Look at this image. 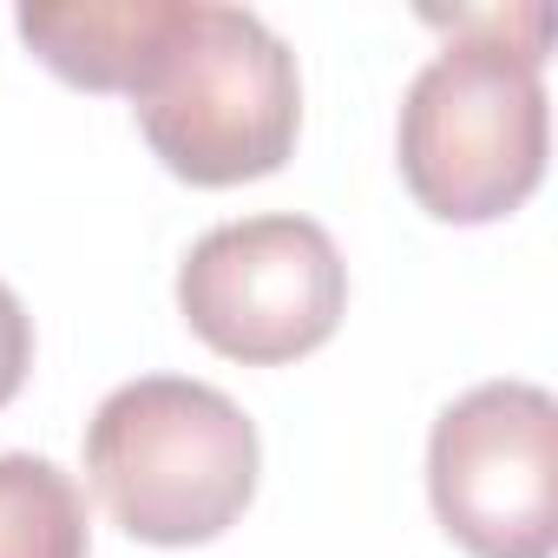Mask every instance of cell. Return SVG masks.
I'll return each mask as SVG.
<instances>
[{
    "label": "cell",
    "instance_id": "7a4b0ae2",
    "mask_svg": "<svg viewBox=\"0 0 558 558\" xmlns=\"http://www.w3.org/2000/svg\"><path fill=\"white\" fill-rule=\"evenodd\" d=\"M132 112L151 158L197 191L269 178L290 165L303 132L296 53L250 8L184 0L171 40L132 93Z\"/></svg>",
    "mask_w": 558,
    "mask_h": 558
},
{
    "label": "cell",
    "instance_id": "ba28073f",
    "mask_svg": "<svg viewBox=\"0 0 558 558\" xmlns=\"http://www.w3.org/2000/svg\"><path fill=\"white\" fill-rule=\"evenodd\" d=\"M27 368H34V316L21 310V296L8 283H0V408L27 388Z\"/></svg>",
    "mask_w": 558,
    "mask_h": 558
},
{
    "label": "cell",
    "instance_id": "8992f818",
    "mask_svg": "<svg viewBox=\"0 0 558 558\" xmlns=\"http://www.w3.org/2000/svg\"><path fill=\"white\" fill-rule=\"evenodd\" d=\"M184 0H73V8H21L14 27L40 66L80 93H138L158 47L171 40Z\"/></svg>",
    "mask_w": 558,
    "mask_h": 558
},
{
    "label": "cell",
    "instance_id": "52a82bcc",
    "mask_svg": "<svg viewBox=\"0 0 558 558\" xmlns=\"http://www.w3.org/2000/svg\"><path fill=\"white\" fill-rule=\"evenodd\" d=\"M0 558H93L86 493L47 453H0Z\"/></svg>",
    "mask_w": 558,
    "mask_h": 558
},
{
    "label": "cell",
    "instance_id": "5b68a950",
    "mask_svg": "<svg viewBox=\"0 0 558 558\" xmlns=\"http://www.w3.org/2000/svg\"><path fill=\"white\" fill-rule=\"evenodd\" d=\"M427 499L473 558L558 551V401L538 381H480L440 408Z\"/></svg>",
    "mask_w": 558,
    "mask_h": 558
},
{
    "label": "cell",
    "instance_id": "6da1fadb",
    "mask_svg": "<svg viewBox=\"0 0 558 558\" xmlns=\"http://www.w3.org/2000/svg\"><path fill=\"white\" fill-rule=\"evenodd\" d=\"M525 21L532 8L453 21L401 99V178L440 223H499L545 178V40H512Z\"/></svg>",
    "mask_w": 558,
    "mask_h": 558
},
{
    "label": "cell",
    "instance_id": "277c9868",
    "mask_svg": "<svg viewBox=\"0 0 558 558\" xmlns=\"http://www.w3.org/2000/svg\"><path fill=\"white\" fill-rule=\"evenodd\" d=\"M349 310V263L316 217L269 210L204 230L178 263V316L184 329L243 362L283 368L316 355Z\"/></svg>",
    "mask_w": 558,
    "mask_h": 558
},
{
    "label": "cell",
    "instance_id": "3957f363",
    "mask_svg": "<svg viewBox=\"0 0 558 558\" xmlns=\"http://www.w3.org/2000/svg\"><path fill=\"white\" fill-rule=\"evenodd\" d=\"M256 421L210 381L138 375L86 421V473L138 545H210L256 499Z\"/></svg>",
    "mask_w": 558,
    "mask_h": 558
}]
</instances>
